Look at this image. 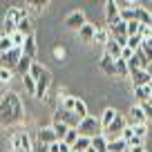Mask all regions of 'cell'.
Wrapping results in <instances>:
<instances>
[{
	"label": "cell",
	"mask_w": 152,
	"mask_h": 152,
	"mask_svg": "<svg viewBox=\"0 0 152 152\" xmlns=\"http://www.w3.org/2000/svg\"><path fill=\"white\" fill-rule=\"evenodd\" d=\"M31 65H34V61H31V58H27V56H20L18 65H16V72H18L20 76H25V74H29Z\"/></svg>",
	"instance_id": "21"
},
{
	"label": "cell",
	"mask_w": 152,
	"mask_h": 152,
	"mask_svg": "<svg viewBox=\"0 0 152 152\" xmlns=\"http://www.w3.org/2000/svg\"><path fill=\"white\" fill-rule=\"evenodd\" d=\"M137 23H139V25H152V14H150L143 5L137 9Z\"/></svg>",
	"instance_id": "22"
},
{
	"label": "cell",
	"mask_w": 152,
	"mask_h": 152,
	"mask_svg": "<svg viewBox=\"0 0 152 152\" xmlns=\"http://www.w3.org/2000/svg\"><path fill=\"white\" fill-rule=\"evenodd\" d=\"M25 119V105L16 92H7L0 99V125L2 128H14L23 123Z\"/></svg>",
	"instance_id": "1"
},
{
	"label": "cell",
	"mask_w": 152,
	"mask_h": 152,
	"mask_svg": "<svg viewBox=\"0 0 152 152\" xmlns=\"http://www.w3.org/2000/svg\"><path fill=\"white\" fill-rule=\"evenodd\" d=\"M49 152H72V148L67 145V143H63V141H56V143L49 145Z\"/></svg>",
	"instance_id": "34"
},
{
	"label": "cell",
	"mask_w": 152,
	"mask_h": 152,
	"mask_svg": "<svg viewBox=\"0 0 152 152\" xmlns=\"http://www.w3.org/2000/svg\"><path fill=\"white\" fill-rule=\"evenodd\" d=\"M85 23H87V20H85V14H83V11H72V14L65 18L67 29H74V31H78Z\"/></svg>",
	"instance_id": "9"
},
{
	"label": "cell",
	"mask_w": 152,
	"mask_h": 152,
	"mask_svg": "<svg viewBox=\"0 0 152 152\" xmlns=\"http://www.w3.org/2000/svg\"><path fill=\"white\" fill-rule=\"evenodd\" d=\"M54 121H61V123H65L67 128H78V123H81V119L76 116V112H69V110H56V114H54Z\"/></svg>",
	"instance_id": "5"
},
{
	"label": "cell",
	"mask_w": 152,
	"mask_h": 152,
	"mask_svg": "<svg viewBox=\"0 0 152 152\" xmlns=\"http://www.w3.org/2000/svg\"><path fill=\"white\" fill-rule=\"evenodd\" d=\"M74 101H76V96H65V99H61V107L74 112Z\"/></svg>",
	"instance_id": "37"
},
{
	"label": "cell",
	"mask_w": 152,
	"mask_h": 152,
	"mask_svg": "<svg viewBox=\"0 0 152 152\" xmlns=\"http://www.w3.org/2000/svg\"><path fill=\"white\" fill-rule=\"evenodd\" d=\"M78 134H81V137H90V139H94V137H99V130H101V121L99 119H94V116H90V114H87L85 119L81 121V123H78Z\"/></svg>",
	"instance_id": "3"
},
{
	"label": "cell",
	"mask_w": 152,
	"mask_h": 152,
	"mask_svg": "<svg viewBox=\"0 0 152 152\" xmlns=\"http://www.w3.org/2000/svg\"><path fill=\"white\" fill-rule=\"evenodd\" d=\"M119 20V5L114 2V0H107L105 2V23H107V27L112 23H116Z\"/></svg>",
	"instance_id": "10"
},
{
	"label": "cell",
	"mask_w": 152,
	"mask_h": 152,
	"mask_svg": "<svg viewBox=\"0 0 152 152\" xmlns=\"http://www.w3.org/2000/svg\"><path fill=\"white\" fill-rule=\"evenodd\" d=\"M148 90H150V94H152V81H150V83H148Z\"/></svg>",
	"instance_id": "46"
},
{
	"label": "cell",
	"mask_w": 152,
	"mask_h": 152,
	"mask_svg": "<svg viewBox=\"0 0 152 152\" xmlns=\"http://www.w3.org/2000/svg\"><path fill=\"white\" fill-rule=\"evenodd\" d=\"M99 67H101V72H103V74H107V76H116V63H114L112 58L107 56V54H103V56H101Z\"/></svg>",
	"instance_id": "12"
},
{
	"label": "cell",
	"mask_w": 152,
	"mask_h": 152,
	"mask_svg": "<svg viewBox=\"0 0 152 152\" xmlns=\"http://www.w3.org/2000/svg\"><path fill=\"white\" fill-rule=\"evenodd\" d=\"M31 152H49V145H45V143H36V145H31Z\"/></svg>",
	"instance_id": "43"
},
{
	"label": "cell",
	"mask_w": 152,
	"mask_h": 152,
	"mask_svg": "<svg viewBox=\"0 0 152 152\" xmlns=\"http://www.w3.org/2000/svg\"><path fill=\"white\" fill-rule=\"evenodd\" d=\"M74 112H76V116H78L81 121L87 116V105H85V101H83V99H76L74 101Z\"/></svg>",
	"instance_id": "26"
},
{
	"label": "cell",
	"mask_w": 152,
	"mask_h": 152,
	"mask_svg": "<svg viewBox=\"0 0 152 152\" xmlns=\"http://www.w3.org/2000/svg\"><path fill=\"white\" fill-rule=\"evenodd\" d=\"M123 152H130V148H125V150H123Z\"/></svg>",
	"instance_id": "47"
},
{
	"label": "cell",
	"mask_w": 152,
	"mask_h": 152,
	"mask_svg": "<svg viewBox=\"0 0 152 152\" xmlns=\"http://www.w3.org/2000/svg\"><path fill=\"white\" fill-rule=\"evenodd\" d=\"M14 49V45H11V38L9 36H0V54H7V52H11Z\"/></svg>",
	"instance_id": "28"
},
{
	"label": "cell",
	"mask_w": 152,
	"mask_h": 152,
	"mask_svg": "<svg viewBox=\"0 0 152 152\" xmlns=\"http://www.w3.org/2000/svg\"><path fill=\"white\" fill-rule=\"evenodd\" d=\"M52 130H54V134H56L58 141H63V139H65V134L69 132V128H67L65 123H61V121H54V123H52Z\"/></svg>",
	"instance_id": "24"
},
{
	"label": "cell",
	"mask_w": 152,
	"mask_h": 152,
	"mask_svg": "<svg viewBox=\"0 0 152 152\" xmlns=\"http://www.w3.org/2000/svg\"><path fill=\"white\" fill-rule=\"evenodd\" d=\"M130 128H132L134 137H139V139H143V141H145V137H148V125H130Z\"/></svg>",
	"instance_id": "35"
},
{
	"label": "cell",
	"mask_w": 152,
	"mask_h": 152,
	"mask_svg": "<svg viewBox=\"0 0 152 152\" xmlns=\"http://www.w3.org/2000/svg\"><path fill=\"white\" fill-rule=\"evenodd\" d=\"M116 63V76H130V69H128V63L123 61V58H119Z\"/></svg>",
	"instance_id": "30"
},
{
	"label": "cell",
	"mask_w": 152,
	"mask_h": 152,
	"mask_svg": "<svg viewBox=\"0 0 152 152\" xmlns=\"http://www.w3.org/2000/svg\"><path fill=\"white\" fill-rule=\"evenodd\" d=\"M125 121H128V125H145V114H143L141 105H132L128 112V116H125Z\"/></svg>",
	"instance_id": "8"
},
{
	"label": "cell",
	"mask_w": 152,
	"mask_h": 152,
	"mask_svg": "<svg viewBox=\"0 0 152 152\" xmlns=\"http://www.w3.org/2000/svg\"><path fill=\"white\" fill-rule=\"evenodd\" d=\"M56 141H58V139H56V134H54L52 125H49V128H40V130H38V143L52 145V143H56Z\"/></svg>",
	"instance_id": "15"
},
{
	"label": "cell",
	"mask_w": 152,
	"mask_h": 152,
	"mask_svg": "<svg viewBox=\"0 0 152 152\" xmlns=\"http://www.w3.org/2000/svg\"><path fill=\"white\" fill-rule=\"evenodd\" d=\"M116 114H119V112H116V110H112V107H107V110H105V112H103V116H101V128H103V130H107L110 128V123H112V121H114V116H116Z\"/></svg>",
	"instance_id": "23"
},
{
	"label": "cell",
	"mask_w": 152,
	"mask_h": 152,
	"mask_svg": "<svg viewBox=\"0 0 152 152\" xmlns=\"http://www.w3.org/2000/svg\"><path fill=\"white\" fill-rule=\"evenodd\" d=\"M125 128H128V121H125V116H123V114H116V116H114V121L110 123V128L105 130V132H110V134H121Z\"/></svg>",
	"instance_id": "11"
},
{
	"label": "cell",
	"mask_w": 152,
	"mask_h": 152,
	"mask_svg": "<svg viewBox=\"0 0 152 152\" xmlns=\"http://www.w3.org/2000/svg\"><path fill=\"white\" fill-rule=\"evenodd\" d=\"M23 85H25V90H27L29 94H36V81H34L29 74H25V76H23Z\"/></svg>",
	"instance_id": "29"
},
{
	"label": "cell",
	"mask_w": 152,
	"mask_h": 152,
	"mask_svg": "<svg viewBox=\"0 0 152 152\" xmlns=\"http://www.w3.org/2000/svg\"><path fill=\"white\" fill-rule=\"evenodd\" d=\"M141 40H143L141 36H130V38H128V49H132V52H137V49L141 47Z\"/></svg>",
	"instance_id": "36"
},
{
	"label": "cell",
	"mask_w": 152,
	"mask_h": 152,
	"mask_svg": "<svg viewBox=\"0 0 152 152\" xmlns=\"http://www.w3.org/2000/svg\"><path fill=\"white\" fill-rule=\"evenodd\" d=\"M11 152H31V139L25 130L11 134Z\"/></svg>",
	"instance_id": "4"
},
{
	"label": "cell",
	"mask_w": 152,
	"mask_h": 152,
	"mask_svg": "<svg viewBox=\"0 0 152 152\" xmlns=\"http://www.w3.org/2000/svg\"><path fill=\"white\" fill-rule=\"evenodd\" d=\"M92 145V139L90 137H81L78 134V139H76V143L72 145V152H87Z\"/></svg>",
	"instance_id": "18"
},
{
	"label": "cell",
	"mask_w": 152,
	"mask_h": 152,
	"mask_svg": "<svg viewBox=\"0 0 152 152\" xmlns=\"http://www.w3.org/2000/svg\"><path fill=\"white\" fill-rule=\"evenodd\" d=\"M43 69H45V65H40V63H36V61H34L31 69H29V76H31L34 81H38V78H40V74H43Z\"/></svg>",
	"instance_id": "32"
},
{
	"label": "cell",
	"mask_w": 152,
	"mask_h": 152,
	"mask_svg": "<svg viewBox=\"0 0 152 152\" xmlns=\"http://www.w3.org/2000/svg\"><path fill=\"white\" fill-rule=\"evenodd\" d=\"M143 145V139H139V137H132L128 141V148H141Z\"/></svg>",
	"instance_id": "42"
},
{
	"label": "cell",
	"mask_w": 152,
	"mask_h": 152,
	"mask_svg": "<svg viewBox=\"0 0 152 152\" xmlns=\"http://www.w3.org/2000/svg\"><path fill=\"white\" fill-rule=\"evenodd\" d=\"M139 105H141L143 114H145V119H150V121H152V105H150V103H139Z\"/></svg>",
	"instance_id": "41"
},
{
	"label": "cell",
	"mask_w": 152,
	"mask_h": 152,
	"mask_svg": "<svg viewBox=\"0 0 152 152\" xmlns=\"http://www.w3.org/2000/svg\"><path fill=\"white\" fill-rule=\"evenodd\" d=\"M11 45H14V47L16 49H23V43H25V36H23V34H20V31H14V34H11Z\"/></svg>",
	"instance_id": "33"
},
{
	"label": "cell",
	"mask_w": 152,
	"mask_h": 152,
	"mask_svg": "<svg viewBox=\"0 0 152 152\" xmlns=\"http://www.w3.org/2000/svg\"><path fill=\"white\" fill-rule=\"evenodd\" d=\"M16 31H20V34H23L25 38H27V36H34V20L29 18V16H25V18H23V20L18 23Z\"/></svg>",
	"instance_id": "16"
},
{
	"label": "cell",
	"mask_w": 152,
	"mask_h": 152,
	"mask_svg": "<svg viewBox=\"0 0 152 152\" xmlns=\"http://www.w3.org/2000/svg\"><path fill=\"white\" fill-rule=\"evenodd\" d=\"M27 16V9H18V7H11V9H7L5 14V36H11V34L16 31V27H18V23Z\"/></svg>",
	"instance_id": "2"
},
{
	"label": "cell",
	"mask_w": 152,
	"mask_h": 152,
	"mask_svg": "<svg viewBox=\"0 0 152 152\" xmlns=\"http://www.w3.org/2000/svg\"><path fill=\"white\" fill-rule=\"evenodd\" d=\"M130 81H132V87H145L148 83L152 81V74L148 69H137L130 72Z\"/></svg>",
	"instance_id": "7"
},
{
	"label": "cell",
	"mask_w": 152,
	"mask_h": 152,
	"mask_svg": "<svg viewBox=\"0 0 152 152\" xmlns=\"http://www.w3.org/2000/svg\"><path fill=\"white\" fill-rule=\"evenodd\" d=\"M141 7V5H139ZM139 7H128V9H119V18L123 20V23H134L137 20V9Z\"/></svg>",
	"instance_id": "19"
},
{
	"label": "cell",
	"mask_w": 152,
	"mask_h": 152,
	"mask_svg": "<svg viewBox=\"0 0 152 152\" xmlns=\"http://www.w3.org/2000/svg\"><path fill=\"white\" fill-rule=\"evenodd\" d=\"M36 52H38V45H36V38L34 36H27L25 38V43H23V56L27 58H36Z\"/></svg>",
	"instance_id": "13"
},
{
	"label": "cell",
	"mask_w": 152,
	"mask_h": 152,
	"mask_svg": "<svg viewBox=\"0 0 152 152\" xmlns=\"http://www.w3.org/2000/svg\"><path fill=\"white\" fill-rule=\"evenodd\" d=\"M125 148H128V143H125L123 139H112V141H107V152H123Z\"/></svg>",
	"instance_id": "25"
},
{
	"label": "cell",
	"mask_w": 152,
	"mask_h": 152,
	"mask_svg": "<svg viewBox=\"0 0 152 152\" xmlns=\"http://www.w3.org/2000/svg\"><path fill=\"white\" fill-rule=\"evenodd\" d=\"M110 40V34H107V27H96V34H94V43H99V45H103L105 47V43Z\"/></svg>",
	"instance_id": "27"
},
{
	"label": "cell",
	"mask_w": 152,
	"mask_h": 152,
	"mask_svg": "<svg viewBox=\"0 0 152 152\" xmlns=\"http://www.w3.org/2000/svg\"><path fill=\"white\" fill-rule=\"evenodd\" d=\"M76 139H78V130H76V128H69V132H67L65 134V139H63V143H67V145H74V143H76Z\"/></svg>",
	"instance_id": "31"
},
{
	"label": "cell",
	"mask_w": 152,
	"mask_h": 152,
	"mask_svg": "<svg viewBox=\"0 0 152 152\" xmlns=\"http://www.w3.org/2000/svg\"><path fill=\"white\" fill-rule=\"evenodd\" d=\"M121 52H123V47H121L116 40H112V38H110L107 43H105V52H103V54H107L112 61H119V58H121Z\"/></svg>",
	"instance_id": "14"
},
{
	"label": "cell",
	"mask_w": 152,
	"mask_h": 152,
	"mask_svg": "<svg viewBox=\"0 0 152 152\" xmlns=\"http://www.w3.org/2000/svg\"><path fill=\"white\" fill-rule=\"evenodd\" d=\"M54 56H56V58H63V56H65V49H63V47H56V49H54Z\"/></svg>",
	"instance_id": "44"
},
{
	"label": "cell",
	"mask_w": 152,
	"mask_h": 152,
	"mask_svg": "<svg viewBox=\"0 0 152 152\" xmlns=\"http://www.w3.org/2000/svg\"><path fill=\"white\" fill-rule=\"evenodd\" d=\"M139 29H141V25L134 20V23H128V38L130 36H139Z\"/></svg>",
	"instance_id": "40"
},
{
	"label": "cell",
	"mask_w": 152,
	"mask_h": 152,
	"mask_svg": "<svg viewBox=\"0 0 152 152\" xmlns=\"http://www.w3.org/2000/svg\"><path fill=\"white\" fill-rule=\"evenodd\" d=\"M49 83H52V74H49V69L45 67L43 74H40V78L36 81V99H45L47 96V90H49Z\"/></svg>",
	"instance_id": "6"
},
{
	"label": "cell",
	"mask_w": 152,
	"mask_h": 152,
	"mask_svg": "<svg viewBox=\"0 0 152 152\" xmlns=\"http://www.w3.org/2000/svg\"><path fill=\"white\" fill-rule=\"evenodd\" d=\"M92 150L94 152H107V139L103 137V134H99V137H94L92 139Z\"/></svg>",
	"instance_id": "20"
},
{
	"label": "cell",
	"mask_w": 152,
	"mask_h": 152,
	"mask_svg": "<svg viewBox=\"0 0 152 152\" xmlns=\"http://www.w3.org/2000/svg\"><path fill=\"white\" fill-rule=\"evenodd\" d=\"M27 5L31 7L34 11H40V9H45V7H47L49 2H47V0H40V2H38V0H31V2H27Z\"/></svg>",
	"instance_id": "39"
},
{
	"label": "cell",
	"mask_w": 152,
	"mask_h": 152,
	"mask_svg": "<svg viewBox=\"0 0 152 152\" xmlns=\"http://www.w3.org/2000/svg\"><path fill=\"white\" fill-rule=\"evenodd\" d=\"M94 34H96V27L92 23H85L78 29V36H81V40H85V43H92V40H94Z\"/></svg>",
	"instance_id": "17"
},
{
	"label": "cell",
	"mask_w": 152,
	"mask_h": 152,
	"mask_svg": "<svg viewBox=\"0 0 152 152\" xmlns=\"http://www.w3.org/2000/svg\"><path fill=\"white\" fill-rule=\"evenodd\" d=\"M14 78V72L11 69H5V67H0V83H9Z\"/></svg>",
	"instance_id": "38"
},
{
	"label": "cell",
	"mask_w": 152,
	"mask_h": 152,
	"mask_svg": "<svg viewBox=\"0 0 152 152\" xmlns=\"http://www.w3.org/2000/svg\"><path fill=\"white\" fill-rule=\"evenodd\" d=\"M130 152H145V148H143V145L141 148H130Z\"/></svg>",
	"instance_id": "45"
}]
</instances>
